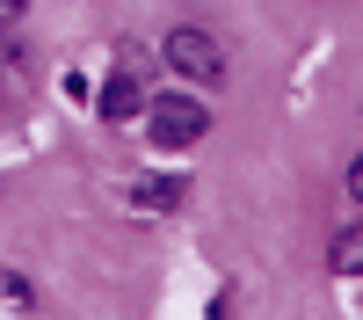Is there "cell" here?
I'll use <instances>...</instances> for the list:
<instances>
[{
	"instance_id": "6da1fadb",
	"label": "cell",
	"mask_w": 363,
	"mask_h": 320,
	"mask_svg": "<svg viewBox=\"0 0 363 320\" xmlns=\"http://www.w3.org/2000/svg\"><path fill=\"white\" fill-rule=\"evenodd\" d=\"M160 51H167L174 80H189V87H218V80H225V51H218V37H211V29H196V22H182Z\"/></svg>"
},
{
	"instance_id": "7a4b0ae2",
	"label": "cell",
	"mask_w": 363,
	"mask_h": 320,
	"mask_svg": "<svg viewBox=\"0 0 363 320\" xmlns=\"http://www.w3.org/2000/svg\"><path fill=\"white\" fill-rule=\"evenodd\" d=\"M145 131H153V145H196L203 131H211V109L196 102V95H160V102H145Z\"/></svg>"
},
{
	"instance_id": "3957f363",
	"label": "cell",
	"mask_w": 363,
	"mask_h": 320,
	"mask_svg": "<svg viewBox=\"0 0 363 320\" xmlns=\"http://www.w3.org/2000/svg\"><path fill=\"white\" fill-rule=\"evenodd\" d=\"M95 109L109 116V124H131V116H145V87L131 80V66H116V73L102 80V95H95Z\"/></svg>"
},
{
	"instance_id": "277c9868",
	"label": "cell",
	"mask_w": 363,
	"mask_h": 320,
	"mask_svg": "<svg viewBox=\"0 0 363 320\" xmlns=\"http://www.w3.org/2000/svg\"><path fill=\"white\" fill-rule=\"evenodd\" d=\"M182 197H189V182H182V175H145L131 204H138V211H174Z\"/></svg>"
},
{
	"instance_id": "5b68a950",
	"label": "cell",
	"mask_w": 363,
	"mask_h": 320,
	"mask_svg": "<svg viewBox=\"0 0 363 320\" xmlns=\"http://www.w3.org/2000/svg\"><path fill=\"white\" fill-rule=\"evenodd\" d=\"M327 262H335L342 277H363V219H349V226L335 233V248H327Z\"/></svg>"
},
{
	"instance_id": "8992f818",
	"label": "cell",
	"mask_w": 363,
	"mask_h": 320,
	"mask_svg": "<svg viewBox=\"0 0 363 320\" xmlns=\"http://www.w3.org/2000/svg\"><path fill=\"white\" fill-rule=\"evenodd\" d=\"M349 197H356V211H363V153L349 160Z\"/></svg>"
},
{
	"instance_id": "52a82bcc",
	"label": "cell",
	"mask_w": 363,
	"mask_h": 320,
	"mask_svg": "<svg viewBox=\"0 0 363 320\" xmlns=\"http://www.w3.org/2000/svg\"><path fill=\"white\" fill-rule=\"evenodd\" d=\"M15 15H22V0H0V29H15Z\"/></svg>"
}]
</instances>
